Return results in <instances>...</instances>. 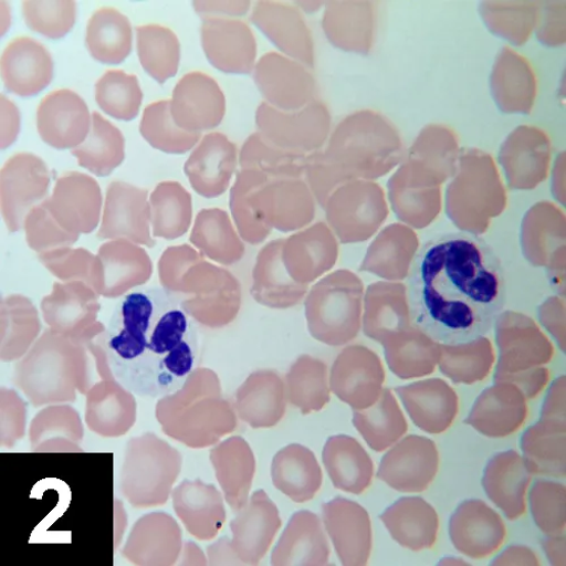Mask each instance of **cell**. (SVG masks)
<instances>
[{
    "label": "cell",
    "mask_w": 566,
    "mask_h": 566,
    "mask_svg": "<svg viewBox=\"0 0 566 566\" xmlns=\"http://www.w3.org/2000/svg\"><path fill=\"white\" fill-rule=\"evenodd\" d=\"M406 289L412 323L444 345L485 337L507 300L501 259L468 232L443 233L418 249Z\"/></svg>",
    "instance_id": "cell-1"
},
{
    "label": "cell",
    "mask_w": 566,
    "mask_h": 566,
    "mask_svg": "<svg viewBox=\"0 0 566 566\" xmlns=\"http://www.w3.org/2000/svg\"><path fill=\"white\" fill-rule=\"evenodd\" d=\"M103 338L114 379L132 395H175L196 370V319L164 287H139L123 296Z\"/></svg>",
    "instance_id": "cell-2"
},
{
    "label": "cell",
    "mask_w": 566,
    "mask_h": 566,
    "mask_svg": "<svg viewBox=\"0 0 566 566\" xmlns=\"http://www.w3.org/2000/svg\"><path fill=\"white\" fill-rule=\"evenodd\" d=\"M505 201L493 163L483 157H465L447 193V211L452 221L464 232L479 235L503 211Z\"/></svg>",
    "instance_id": "cell-3"
},
{
    "label": "cell",
    "mask_w": 566,
    "mask_h": 566,
    "mask_svg": "<svg viewBox=\"0 0 566 566\" xmlns=\"http://www.w3.org/2000/svg\"><path fill=\"white\" fill-rule=\"evenodd\" d=\"M51 184L50 168L38 156L23 153L7 161L0 176V193L10 232L22 230L28 214L50 198Z\"/></svg>",
    "instance_id": "cell-4"
},
{
    "label": "cell",
    "mask_w": 566,
    "mask_h": 566,
    "mask_svg": "<svg viewBox=\"0 0 566 566\" xmlns=\"http://www.w3.org/2000/svg\"><path fill=\"white\" fill-rule=\"evenodd\" d=\"M494 326L499 347L494 380L506 374L545 366L552 360L553 344L532 317L503 311Z\"/></svg>",
    "instance_id": "cell-5"
},
{
    "label": "cell",
    "mask_w": 566,
    "mask_h": 566,
    "mask_svg": "<svg viewBox=\"0 0 566 566\" xmlns=\"http://www.w3.org/2000/svg\"><path fill=\"white\" fill-rule=\"evenodd\" d=\"M360 293L356 281L346 275L329 281L312 307L313 336L333 346L353 340L360 326Z\"/></svg>",
    "instance_id": "cell-6"
},
{
    "label": "cell",
    "mask_w": 566,
    "mask_h": 566,
    "mask_svg": "<svg viewBox=\"0 0 566 566\" xmlns=\"http://www.w3.org/2000/svg\"><path fill=\"white\" fill-rule=\"evenodd\" d=\"M440 454L429 438L408 436L384 455L377 479L401 493L427 491L439 473Z\"/></svg>",
    "instance_id": "cell-7"
},
{
    "label": "cell",
    "mask_w": 566,
    "mask_h": 566,
    "mask_svg": "<svg viewBox=\"0 0 566 566\" xmlns=\"http://www.w3.org/2000/svg\"><path fill=\"white\" fill-rule=\"evenodd\" d=\"M151 208L148 192L128 182L114 181L107 188L102 241L126 240L137 245L155 247L150 233Z\"/></svg>",
    "instance_id": "cell-8"
},
{
    "label": "cell",
    "mask_w": 566,
    "mask_h": 566,
    "mask_svg": "<svg viewBox=\"0 0 566 566\" xmlns=\"http://www.w3.org/2000/svg\"><path fill=\"white\" fill-rule=\"evenodd\" d=\"M45 203L57 223L70 233H91L99 226L102 188L86 174L73 171L60 177Z\"/></svg>",
    "instance_id": "cell-9"
},
{
    "label": "cell",
    "mask_w": 566,
    "mask_h": 566,
    "mask_svg": "<svg viewBox=\"0 0 566 566\" xmlns=\"http://www.w3.org/2000/svg\"><path fill=\"white\" fill-rule=\"evenodd\" d=\"M170 111L179 128L201 134L221 124L226 114L224 94L207 74L188 73L174 88Z\"/></svg>",
    "instance_id": "cell-10"
},
{
    "label": "cell",
    "mask_w": 566,
    "mask_h": 566,
    "mask_svg": "<svg viewBox=\"0 0 566 566\" xmlns=\"http://www.w3.org/2000/svg\"><path fill=\"white\" fill-rule=\"evenodd\" d=\"M153 262L145 249L126 240L103 244L97 254L93 290L106 298H119L150 280Z\"/></svg>",
    "instance_id": "cell-11"
},
{
    "label": "cell",
    "mask_w": 566,
    "mask_h": 566,
    "mask_svg": "<svg viewBox=\"0 0 566 566\" xmlns=\"http://www.w3.org/2000/svg\"><path fill=\"white\" fill-rule=\"evenodd\" d=\"M322 523L343 565L360 566L373 547L368 512L355 501L338 496L322 505Z\"/></svg>",
    "instance_id": "cell-12"
},
{
    "label": "cell",
    "mask_w": 566,
    "mask_h": 566,
    "mask_svg": "<svg viewBox=\"0 0 566 566\" xmlns=\"http://www.w3.org/2000/svg\"><path fill=\"white\" fill-rule=\"evenodd\" d=\"M92 116L85 102L71 90L45 96L36 112V128L45 145L69 150L80 147L88 135Z\"/></svg>",
    "instance_id": "cell-13"
},
{
    "label": "cell",
    "mask_w": 566,
    "mask_h": 566,
    "mask_svg": "<svg viewBox=\"0 0 566 566\" xmlns=\"http://www.w3.org/2000/svg\"><path fill=\"white\" fill-rule=\"evenodd\" d=\"M449 535L462 555L483 559L501 548L506 537L503 518L482 500H467L450 518Z\"/></svg>",
    "instance_id": "cell-14"
},
{
    "label": "cell",
    "mask_w": 566,
    "mask_h": 566,
    "mask_svg": "<svg viewBox=\"0 0 566 566\" xmlns=\"http://www.w3.org/2000/svg\"><path fill=\"white\" fill-rule=\"evenodd\" d=\"M202 46L210 64L228 74H250L255 67L256 41L243 21L206 19Z\"/></svg>",
    "instance_id": "cell-15"
},
{
    "label": "cell",
    "mask_w": 566,
    "mask_h": 566,
    "mask_svg": "<svg viewBox=\"0 0 566 566\" xmlns=\"http://www.w3.org/2000/svg\"><path fill=\"white\" fill-rule=\"evenodd\" d=\"M527 401L514 385L494 382L476 399L464 422L486 438L503 439L523 427L528 416Z\"/></svg>",
    "instance_id": "cell-16"
},
{
    "label": "cell",
    "mask_w": 566,
    "mask_h": 566,
    "mask_svg": "<svg viewBox=\"0 0 566 566\" xmlns=\"http://www.w3.org/2000/svg\"><path fill=\"white\" fill-rule=\"evenodd\" d=\"M384 381L380 359L364 347L346 349L335 363L334 392L355 410L366 409L379 400Z\"/></svg>",
    "instance_id": "cell-17"
},
{
    "label": "cell",
    "mask_w": 566,
    "mask_h": 566,
    "mask_svg": "<svg viewBox=\"0 0 566 566\" xmlns=\"http://www.w3.org/2000/svg\"><path fill=\"white\" fill-rule=\"evenodd\" d=\"M254 81L266 104L282 112L300 111L312 96L310 74L292 60L275 53L259 61Z\"/></svg>",
    "instance_id": "cell-18"
},
{
    "label": "cell",
    "mask_w": 566,
    "mask_h": 566,
    "mask_svg": "<svg viewBox=\"0 0 566 566\" xmlns=\"http://www.w3.org/2000/svg\"><path fill=\"white\" fill-rule=\"evenodd\" d=\"M54 77L51 53L39 41L14 39L2 55V78L6 87L20 97L36 96Z\"/></svg>",
    "instance_id": "cell-19"
},
{
    "label": "cell",
    "mask_w": 566,
    "mask_h": 566,
    "mask_svg": "<svg viewBox=\"0 0 566 566\" xmlns=\"http://www.w3.org/2000/svg\"><path fill=\"white\" fill-rule=\"evenodd\" d=\"M532 474L524 458L514 450L496 453L484 469L482 485L488 497L514 522L526 512Z\"/></svg>",
    "instance_id": "cell-20"
},
{
    "label": "cell",
    "mask_w": 566,
    "mask_h": 566,
    "mask_svg": "<svg viewBox=\"0 0 566 566\" xmlns=\"http://www.w3.org/2000/svg\"><path fill=\"white\" fill-rule=\"evenodd\" d=\"M396 391L420 431L438 436L451 428L459 411V398L444 380H423Z\"/></svg>",
    "instance_id": "cell-21"
},
{
    "label": "cell",
    "mask_w": 566,
    "mask_h": 566,
    "mask_svg": "<svg viewBox=\"0 0 566 566\" xmlns=\"http://www.w3.org/2000/svg\"><path fill=\"white\" fill-rule=\"evenodd\" d=\"M380 518L392 539L403 548L412 552L431 549L438 541L439 514L422 497H401Z\"/></svg>",
    "instance_id": "cell-22"
},
{
    "label": "cell",
    "mask_w": 566,
    "mask_h": 566,
    "mask_svg": "<svg viewBox=\"0 0 566 566\" xmlns=\"http://www.w3.org/2000/svg\"><path fill=\"white\" fill-rule=\"evenodd\" d=\"M328 542L322 518L311 511L293 514L281 534L271 557L272 565H326L329 560Z\"/></svg>",
    "instance_id": "cell-23"
},
{
    "label": "cell",
    "mask_w": 566,
    "mask_h": 566,
    "mask_svg": "<svg viewBox=\"0 0 566 566\" xmlns=\"http://www.w3.org/2000/svg\"><path fill=\"white\" fill-rule=\"evenodd\" d=\"M238 150L221 133L206 135L188 159L185 171L196 191L207 198L222 195L230 181Z\"/></svg>",
    "instance_id": "cell-24"
},
{
    "label": "cell",
    "mask_w": 566,
    "mask_h": 566,
    "mask_svg": "<svg viewBox=\"0 0 566 566\" xmlns=\"http://www.w3.org/2000/svg\"><path fill=\"white\" fill-rule=\"evenodd\" d=\"M271 476L274 488L295 503L314 499L323 483L321 465L308 448L290 444L273 458Z\"/></svg>",
    "instance_id": "cell-25"
},
{
    "label": "cell",
    "mask_w": 566,
    "mask_h": 566,
    "mask_svg": "<svg viewBox=\"0 0 566 566\" xmlns=\"http://www.w3.org/2000/svg\"><path fill=\"white\" fill-rule=\"evenodd\" d=\"M322 460L329 480L337 490L360 495L370 486L374 463L355 438H328L323 448Z\"/></svg>",
    "instance_id": "cell-26"
},
{
    "label": "cell",
    "mask_w": 566,
    "mask_h": 566,
    "mask_svg": "<svg viewBox=\"0 0 566 566\" xmlns=\"http://www.w3.org/2000/svg\"><path fill=\"white\" fill-rule=\"evenodd\" d=\"M521 447L532 475L565 479L566 421L541 418L523 434Z\"/></svg>",
    "instance_id": "cell-27"
},
{
    "label": "cell",
    "mask_w": 566,
    "mask_h": 566,
    "mask_svg": "<svg viewBox=\"0 0 566 566\" xmlns=\"http://www.w3.org/2000/svg\"><path fill=\"white\" fill-rule=\"evenodd\" d=\"M391 370L400 379L428 376L439 366L441 344L413 323L403 332L382 343Z\"/></svg>",
    "instance_id": "cell-28"
},
{
    "label": "cell",
    "mask_w": 566,
    "mask_h": 566,
    "mask_svg": "<svg viewBox=\"0 0 566 566\" xmlns=\"http://www.w3.org/2000/svg\"><path fill=\"white\" fill-rule=\"evenodd\" d=\"M251 20L282 53L312 65L307 29L296 10L289 6L261 2L255 7Z\"/></svg>",
    "instance_id": "cell-29"
},
{
    "label": "cell",
    "mask_w": 566,
    "mask_h": 566,
    "mask_svg": "<svg viewBox=\"0 0 566 566\" xmlns=\"http://www.w3.org/2000/svg\"><path fill=\"white\" fill-rule=\"evenodd\" d=\"M323 111L307 107L304 111L282 112L266 103L256 112L259 132L273 145L282 149H310L315 139H323L318 134L316 122Z\"/></svg>",
    "instance_id": "cell-30"
},
{
    "label": "cell",
    "mask_w": 566,
    "mask_h": 566,
    "mask_svg": "<svg viewBox=\"0 0 566 566\" xmlns=\"http://www.w3.org/2000/svg\"><path fill=\"white\" fill-rule=\"evenodd\" d=\"M132 25L113 8H103L87 22L85 44L91 56L108 65L123 63L132 52Z\"/></svg>",
    "instance_id": "cell-31"
},
{
    "label": "cell",
    "mask_w": 566,
    "mask_h": 566,
    "mask_svg": "<svg viewBox=\"0 0 566 566\" xmlns=\"http://www.w3.org/2000/svg\"><path fill=\"white\" fill-rule=\"evenodd\" d=\"M78 165L98 177L109 176L125 159L123 133L99 113L92 114V124L83 144L72 150Z\"/></svg>",
    "instance_id": "cell-32"
},
{
    "label": "cell",
    "mask_w": 566,
    "mask_h": 566,
    "mask_svg": "<svg viewBox=\"0 0 566 566\" xmlns=\"http://www.w3.org/2000/svg\"><path fill=\"white\" fill-rule=\"evenodd\" d=\"M412 324L405 286H376L369 293L364 319L365 334L386 342Z\"/></svg>",
    "instance_id": "cell-33"
},
{
    "label": "cell",
    "mask_w": 566,
    "mask_h": 566,
    "mask_svg": "<svg viewBox=\"0 0 566 566\" xmlns=\"http://www.w3.org/2000/svg\"><path fill=\"white\" fill-rule=\"evenodd\" d=\"M354 427L375 452H384L399 442L408 423L394 395L387 390L373 406L355 410Z\"/></svg>",
    "instance_id": "cell-34"
},
{
    "label": "cell",
    "mask_w": 566,
    "mask_h": 566,
    "mask_svg": "<svg viewBox=\"0 0 566 566\" xmlns=\"http://www.w3.org/2000/svg\"><path fill=\"white\" fill-rule=\"evenodd\" d=\"M99 294L82 281L55 282L41 303L46 322L59 327L93 319L101 310Z\"/></svg>",
    "instance_id": "cell-35"
},
{
    "label": "cell",
    "mask_w": 566,
    "mask_h": 566,
    "mask_svg": "<svg viewBox=\"0 0 566 566\" xmlns=\"http://www.w3.org/2000/svg\"><path fill=\"white\" fill-rule=\"evenodd\" d=\"M494 363L495 353L486 337L460 344H441L440 370L455 385L473 386L484 381Z\"/></svg>",
    "instance_id": "cell-36"
},
{
    "label": "cell",
    "mask_w": 566,
    "mask_h": 566,
    "mask_svg": "<svg viewBox=\"0 0 566 566\" xmlns=\"http://www.w3.org/2000/svg\"><path fill=\"white\" fill-rule=\"evenodd\" d=\"M565 242V220L552 205L532 209L523 226L522 243L525 258L534 266H546L552 255Z\"/></svg>",
    "instance_id": "cell-37"
},
{
    "label": "cell",
    "mask_w": 566,
    "mask_h": 566,
    "mask_svg": "<svg viewBox=\"0 0 566 566\" xmlns=\"http://www.w3.org/2000/svg\"><path fill=\"white\" fill-rule=\"evenodd\" d=\"M136 33L142 67L160 84L174 77L180 61L177 35L170 29L158 24L140 25Z\"/></svg>",
    "instance_id": "cell-38"
},
{
    "label": "cell",
    "mask_w": 566,
    "mask_h": 566,
    "mask_svg": "<svg viewBox=\"0 0 566 566\" xmlns=\"http://www.w3.org/2000/svg\"><path fill=\"white\" fill-rule=\"evenodd\" d=\"M281 525L276 505L263 491L258 492L239 532L240 545L249 560L259 562L266 554Z\"/></svg>",
    "instance_id": "cell-39"
},
{
    "label": "cell",
    "mask_w": 566,
    "mask_h": 566,
    "mask_svg": "<svg viewBox=\"0 0 566 566\" xmlns=\"http://www.w3.org/2000/svg\"><path fill=\"white\" fill-rule=\"evenodd\" d=\"M150 208L156 238L177 239L190 226L191 198L177 182H161L151 195Z\"/></svg>",
    "instance_id": "cell-40"
},
{
    "label": "cell",
    "mask_w": 566,
    "mask_h": 566,
    "mask_svg": "<svg viewBox=\"0 0 566 566\" xmlns=\"http://www.w3.org/2000/svg\"><path fill=\"white\" fill-rule=\"evenodd\" d=\"M139 130L153 148L176 155L190 151L201 137V134L185 132L176 125L170 102L149 105L142 117Z\"/></svg>",
    "instance_id": "cell-41"
},
{
    "label": "cell",
    "mask_w": 566,
    "mask_h": 566,
    "mask_svg": "<svg viewBox=\"0 0 566 566\" xmlns=\"http://www.w3.org/2000/svg\"><path fill=\"white\" fill-rule=\"evenodd\" d=\"M144 93L133 74L107 71L96 83V102L101 109L119 120L130 122L139 112Z\"/></svg>",
    "instance_id": "cell-42"
},
{
    "label": "cell",
    "mask_w": 566,
    "mask_h": 566,
    "mask_svg": "<svg viewBox=\"0 0 566 566\" xmlns=\"http://www.w3.org/2000/svg\"><path fill=\"white\" fill-rule=\"evenodd\" d=\"M416 235L406 228L394 227L376 243L367 268L392 277H407L418 251Z\"/></svg>",
    "instance_id": "cell-43"
},
{
    "label": "cell",
    "mask_w": 566,
    "mask_h": 566,
    "mask_svg": "<svg viewBox=\"0 0 566 566\" xmlns=\"http://www.w3.org/2000/svg\"><path fill=\"white\" fill-rule=\"evenodd\" d=\"M192 242L220 261H231L238 258L242 250L227 214L220 210H205L200 213Z\"/></svg>",
    "instance_id": "cell-44"
},
{
    "label": "cell",
    "mask_w": 566,
    "mask_h": 566,
    "mask_svg": "<svg viewBox=\"0 0 566 566\" xmlns=\"http://www.w3.org/2000/svg\"><path fill=\"white\" fill-rule=\"evenodd\" d=\"M530 506L534 522L544 535L565 533V485L547 480L536 481L530 493Z\"/></svg>",
    "instance_id": "cell-45"
},
{
    "label": "cell",
    "mask_w": 566,
    "mask_h": 566,
    "mask_svg": "<svg viewBox=\"0 0 566 566\" xmlns=\"http://www.w3.org/2000/svg\"><path fill=\"white\" fill-rule=\"evenodd\" d=\"M23 229L28 247L38 254L71 248L80 239L57 223L45 201L28 214Z\"/></svg>",
    "instance_id": "cell-46"
},
{
    "label": "cell",
    "mask_w": 566,
    "mask_h": 566,
    "mask_svg": "<svg viewBox=\"0 0 566 566\" xmlns=\"http://www.w3.org/2000/svg\"><path fill=\"white\" fill-rule=\"evenodd\" d=\"M394 198L400 217L418 228L431 223L441 209L438 187H413L398 177L394 182Z\"/></svg>",
    "instance_id": "cell-47"
},
{
    "label": "cell",
    "mask_w": 566,
    "mask_h": 566,
    "mask_svg": "<svg viewBox=\"0 0 566 566\" xmlns=\"http://www.w3.org/2000/svg\"><path fill=\"white\" fill-rule=\"evenodd\" d=\"M24 21L32 31L50 39L65 36L76 22L75 2H24Z\"/></svg>",
    "instance_id": "cell-48"
},
{
    "label": "cell",
    "mask_w": 566,
    "mask_h": 566,
    "mask_svg": "<svg viewBox=\"0 0 566 566\" xmlns=\"http://www.w3.org/2000/svg\"><path fill=\"white\" fill-rule=\"evenodd\" d=\"M40 263L62 282L82 281L93 289L97 255L85 249L64 248L38 256Z\"/></svg>",
    "instance_id": "cell-49"
},
{
    "label": "cell",
    "mask_w": 566,
    "mask_h": 566,
    "mask_svg": "<svg viewBox=\"0 0 566 566\" xmlns=\"http://www.w3.org/2000/svg\"><path fill=\"white\" fill-rule=\"evenodd\" d=\"M325 366L305 360L294 377V402L304 413L321 410L329 400Z\"/></svg>",
    "instance_id": "cell-50"
},
{
    "label": "cell",
    "mask_w": 566,
    "mask_h": 566,
    "mask_svg": "<svg viewBox=\"0 0 566 566\" xmlns=\"http://www.w3.org/2000/svg\"><path fill=\"white\" fill-rule=\"evenodd\" d=\"M538 318L556 342L558 348L565 354V298L551 296L538 307Z\"/></svg>",
    "instance_id": "cell-51"
},
{
    "label": "cell",
    "mask_w": 566,
    "mask_h": 566,
    "mask_svg": "<svg viewBox=\"0 0 566 566\" xmlns=\"http://www.w3.org/2000/svg\"><path fill=\"white\" fill-rule=\"evenodd\" d=\"M549 381V370L545 366L532 369L506 374L494 382H509L521 389L527 400L536 398Z\"/></svg>",
    "instance_id": "cell-52"
},
{
    "label": "cell",
    "mask_w": 566,
    "mask_h": 566,
    "mask_svg": "<svg viewBox=\"0 0 566 566\" xmlns=\"http://www.w3.org/2000/svg\"><path fill=\"white\" fill-rule=\"evenodd\" d=\"M566 377L562 375L552 384L542 407L541 418L566 421L565 417Z\"/></svg>",
    "instance_id": "cell-53"
},
{
    "label": "cell",
    "mask_w": 566,
    "mask_h": 566,
    "mask_svg": "<svg viewBox=\"0 0 566 566\" xmlns=\"http://www.w3.org/2000/svg\"><path fill=\"white\" fill-rule=\"evenodd\" d=\"M197 13L206 19H222V17H242L250 8V2H195Z\"/></svg>",
    "instance_id": "cell-54"
},
{
    "label": "cell",
    "mask_w": 566,
    "mask_h": 566,
    "mask_svg": "<svg viewBox=\"0 0 566 566\" xmlns=\"http://www.w3.org/2000/svg\"><path fill=\"white\" fill-rule=\"evenodd\" d=\"M21 128V115L19 108L2 96V149H8L17 140Z\"/></svg>",
    "instance_id": "cell-55"
},
{
    "label": "cell",
    "mask_w": 566,
    "mask_h": 566,
    "mask_svg": "<svg viewBox=\"0 0 566 566\" xmlns=\"http://www.w3.org/2000/svg\"><path fill=\"white\" fill-rule=\"evenodd\" d=\"M494 566L504 565H539V559L533 549L525 545H511L492 560Z\"/></svg>",
    "instance_id": "cell-56"
},
{
    "label": "cell",
    "mask_w": 566,
    "mask_h": 566,
    "mask_svg": "<svg viewBox=\"0 0 566 566\" xmlns=\"http://www.w3.org/2000/svg\"><path fill=\"white\" fill-rule=\"evenodd\" d=\"M549 285L557 296L565 298V249H558L546 264Z\"/></svg>",
    "instance_id": "cell-57"
},
{
    "label": "cell",
    "mask_w": 566,
    "mask_h": 566,
    "mask_svg": "<svg viewBox=\"0 0 566 566\" xmlns=\"http://www.w3.org/2000/svg\"><path fill=\"white\" fill-rule=\"evenodd\" d=\"M565 545V533L556 535H545L544 539L542 541V547L551 565H566Z\"/></svg>",
    "instance_id": "cell-58"
},
{
    "label": "cell",
    "mask_w": 566,
    "mask_h": 566,
    "mask_svg": "<svg viewBox=\"0 0 566 566\" xmlns=\"http://www.w3.org/2000/svg\"><path fill=\"white\" fill-rule=\"evenodd\" d=\"M11 10L7 2H2V35L9 31L11 25Z\"/></svg>",
    "instance_id": "cell-59"
},
{
    "label": "cell",
    "mask_w": 566,
    "mask_h": 566,
    "mask_svg": "<svg viewBox=\"0 0 566 566\" xmlns=\"http://www.w3.org/2000/svg\"><path fill=\"white\" fill-rule=\"evenodd\" d=\"M439 565H470V564L462 558L450 556V557L442 558L439 562Z\"/></svg>",
    "instance_id": "cell-60"
}]
</instances>
